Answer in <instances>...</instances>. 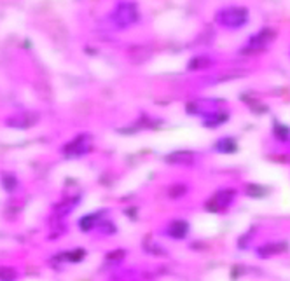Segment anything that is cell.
I'll return each instance as SVG.
<instances>
[{"label":"cell","mask_w":290,"mask_h":281,"mask_svg":"<svg viewBox=\"0 0 290 281\" xmlns=\"http://www.w3.org/2000/svg\"><path fill=\"white\" fill-rule=\"evenodd\" d=\"M248 19V12L243 7H229L219 14V23L227 28H240Z\"/></svg>","instance_id":"obj_1"},{"label":"cell","mask_w":290,"mask_h":281,"mask_svg":"<svg viewBox=\"0 0 290 281\" xmlns=\"http://www.w3.org/2000/svg\"><path fill=\"white\" fill-rule=\"evenodd\" d=\"M114 19L119 27H128V25L135 23L138 19V12H136V7L133 4H121L117 7V11L114 12Z\"/></svg>","instance_id":"obj_2"},{"label":"cell","mask_w":290,"mask_h":281,"mask_svg":"<svg viewBox=\"0 0 290 281\" xmlns=\"http://www.w3.org/2000/svg\"><path fill=\"white\" fill-rule=\"evenodd\" d=\"M187 224L184 220H175V222L170 225V234H172L173 237H185L187 234Z\"/></svg>","instance_id":"obj_3"},{"label":"cell","mask_w":290,"mask_h":281,"mask_svg":"<svg viewBox=\"0 0 290 281\" xmlns=\"http://www.w3.org/2000/svg\"><path fill=\"white\" fill-rule=\"evenodd\" d=\"M219 147L227 152V154H233V152L236 150V145H234L233 140H222V142L219 143Z\"/></svg>","instance_id":"obj_4"},{"label":"cell","mask_w":290,"mask_h":281,"mask_svg":"<svg viewBox=\"0 0 290 281\" xmlns=\"http://www.w3.org/2000/svg\"><path fill=\"white\" fill-rule=\"evenodd\" d=\"M275 133L278 136H281V140H287L290 131H288V127H285L283 124H278V122H276V124H275Z\"/></svg>","instance_id":"obj_5"}]
</instances>
